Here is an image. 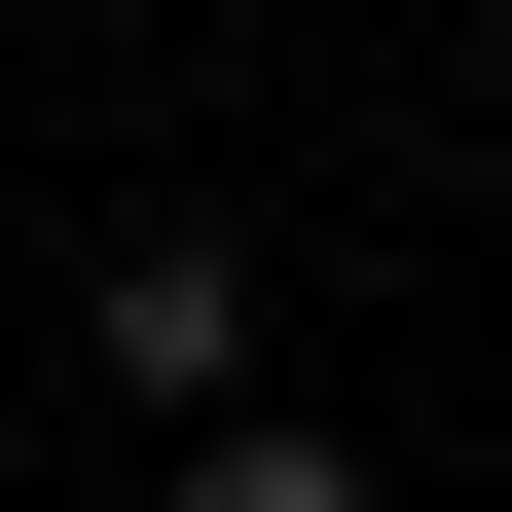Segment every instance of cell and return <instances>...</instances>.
<instances>
[{
	"instance_id": "6da1fadb",
	"label": "cell",
	"mask_w": 512,
	"mask_h": 512,
	"mask_svg": "<svg viewBox=\"0 0 512 512\" xmlns=\"http://www.w3.org/2000/svg\"><path fill=\"white\" fill-rule=\"evenodd\" d=\"M110 366L220 439V403H256V256H220V220H110Z\"/></svg>"
},
{
	"instance_id": "7a4b0ae2",
	"label": "cell",
	"mask_w": 512,
	"mask_h": 512,
	"mask_svg": "<svg viewBox=\"0 0 512 512\" xmlns=\"http://www.w3.org/2000/svg\"><path fill=\"white\" fill-rule=\"evenodd\" d=\"M183 512H366V439H293V403H220V439H183Z\"/></svg>"
}]
</instances>
